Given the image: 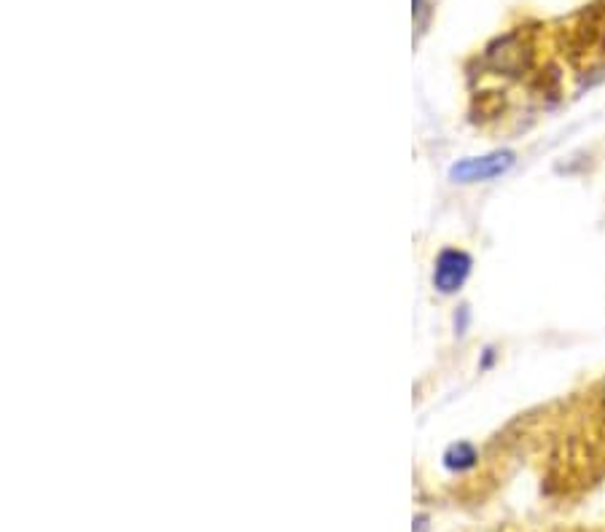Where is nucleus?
Masks as SVG:
<instances>
[{
	"instance_id": "obj_1",
	"label": "nucleus",
	"mask_w": 605,
	"mask_h": 532,
	"mask_svg": "<svg viewBox=\"0 0 605 532\" xmlns=\"http://www.w3.org/2000/svg\"><path fill=\"white\" fill-rule=\"evenodd\" d=\"M468 269H471V258L460 250H444L436 261V272H433V285L439 288L441 293H452L458 291L463 280L468 277Z\"/></svg>"
},
{
	"instance_id": "obj_2",
	"label": "nucleus",
	"mask_w": 605,
	"mask_h": 532,
	"mask_svg": "<svg viewBox=\"0 0 605 532\" xmlns=\"http://www.w3.org/2000/svg\"><path fill=\"white\" fill-rule=\"evenodd\" d=\"M514 162L511 154H493V156H482V159H468V162H460L452 167V178L460 183H471V181H487V178H495L506 172Z\"/></svg>"
}]
</instances>
